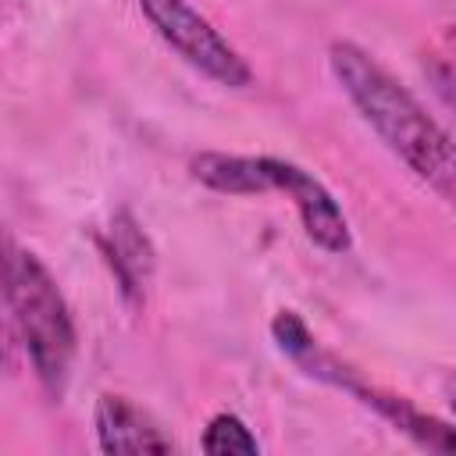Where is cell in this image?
<instances>
[{"label":"cell","instance_id":"obj_9","mask_svg":"<svg viewBox=\"0 0 456 456\" xmlns=\"http://www.w3.org/2000/svg\"><path fill=\"white\" fill-rule=\"evenodd\" d=\"M14 363H18V335H14V324H11V314L0 292V367L14 370Z\"/></svg>","mask_w":456,"mask_h":456},{"label":"cell","instance_id":"obj_7","mask_svg":"<svg viewBox=\"0 0 456 456\" xmlns=\"http://www.w3.org/2000/svg\"><path fill=\"white\" fill-rule=\"evenodd\" d=\"M96 442L103 452H171L175 442L160 431V424L128 403L125 395H100L96 399Z\"/></svg>","mask_w":456,"mask_h":456},{"label":"cell","instance_id":"obj_3","mask_svg":"<svg viewBox=\"0 0 456 456\" xmlns=\"http://www.w3.org/2000/svg\"><path fill=\"white\" fill-rule=\"evenodd\" d=\"M192 178L214 192L228 196H256V192H285L306 235L328 249V253H346L349 249V221L335 196L314 178L306 167L281 160V157H242V153H200L189 164Z\"/></svg>","mask_w":456,"mask_h":456},{"label":"cell","instance_id":"obj_8","mask_svg":"<svg viewBox=\"0 0 456 456\" xmlns=\"http://www.w3.org/2000/svg\"><path fill=\"white\" fill-rule=\"evenodd\" d=\"M200 445H203V452H210V456H235V452L253 456V452H260L256 435H253V431L246 428V420L235 417V413H217V417H210V424H207Z\"/></svg>","mask_w":456,"mask_h":456},{"label":"cell","instance_id":"obj_1","mask_svg":"<svg viewBox=\"0 0 456 456\" xmlns=\"http://www.w3.org/2000/svg\"><path fill=\"white\" fill-rule=\"evenodd\" d=\"M328 64L335 82L360 110V118L378 132V139L442 200H452L456 164L449 132L417 103V96L353 43H331Z\"/></svg>","mask_w":456,"mask_h":456},{"label":"cell","instance_id":"obj_5","mask_svg":"<svg viewBox=\"0 0 456 456\" xmlns=\"http://www.w3.org/2000/svg\"><path fill=\"white\" fill-rule=\"evenodd\" d=\"M135 4L146 14V21L157 28V36L196 71H203L207 78L228 89H242L253 82V71L239 57V50L189 0H135Z\"/></svg>","mask_w":456,"mask_h":456},{"label":"cell","instance_id":"obj_6","mask_svg":"<svg viewBox=\"0 0 456 456\" xmlns=\"http://www.w3.org/2000/svg\"><path fill=\"white\" fill-rule=\"evenodd\" d=\"M100 253L110 264L121 296L139 306L146 299V285L153 278V246L146 239V232L139 228V221L132 214H114L110 224L100 232Z\"/></svg>","mask_w":456,"mask_h":456},{"label":"cell","instance_id":"obj_4","mask_svg":"<svg viewBox=\"0 0 456 456\" xmlns=\"http://www.w3.org/2000/svg\"><path fill=\"white\" fill-rule=\"evenodd\" d=\"M271 335H274L278 349H281L292 363H299L306 374H314V378H321V381H328V385H335V388H346L353 399H360L363 406H370L374 413H381L385 420H392V424H395L399 431H406L413 442H420V445H428V449H438V452H449V449H452V428H449V424H442V420L420 413V410H417L413 403H406L403 395H392V392H381V388L367 385L356 370H349L346 363H338V356L324 353V349L317 346V338L310 335V328H306L292 310H281V314L271 321Z\"/></svg>","mask_w":456,"mask_h":456},{"label":"cell","instance_id":"obj_2","mask_svg":"<svg viewBox=\"0 0 456 456\" xmlns=\"http://www.w3.org/2000/svg\"><path fill=\"white\" fill-rule=\"evenodd\" d=\"M0 292L18 346L28 353L39 385L53 399H61L78 349L75 321L46 264L32 249H25L4 224H0Z\"/></svg>","mask_w":456,"mask_h":456}]
</instances>
